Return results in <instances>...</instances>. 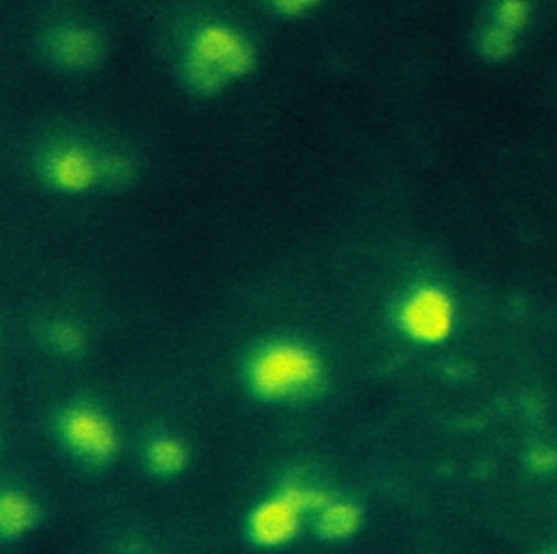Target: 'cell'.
Returning a JSON list of instances; mask_svg holds the SVG:
<instances>
[{"instance_id":"6da1fadb","label":"cell","mask_w":557,"mask_h":554,"mask_svg":"<svg viewBox=\"0 0 557 554\" xmlns=\"http://www.w3.org/2000/svg\"><path fill=\"white\" fill-rule=\"evenodd\" d=\"M406 324L417 337L435 341V338L442 337L448 329V305L436 293H420L407 306Z\"/></svg>"},{"instance_id":"7a4b0ae2","label":"cell","mask_w":557,"mask_h":554,"mask_svg":"<svg viewBox=\"0 0 557 554\" xmlns=\"http://www.w3.org/2000/svg\"><path fill=\"white\" fill-rule=\"evenodd\" d=\"M358 514L355 508L348 507V505H342V507L334 508L331 514L327 515L325 520V530L332 537H345V534L351 533L357 528Z\"/></svg>"}]
</instances>
